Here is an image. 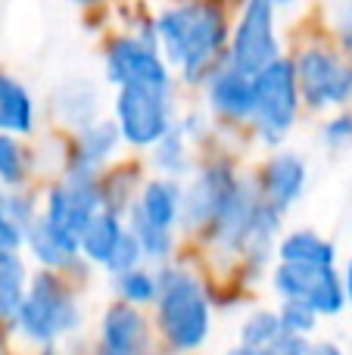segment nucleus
Instances as JSON below:
<instances>
[{"label": "nucleus", "instance_id": "a19ab883", "mask_svg": "<svg viewBox=\"0 0 352 355\" xmlns=\"http://www.w3.org/2000/svg\"><path fill=\"white\" fill-rule=\"evenodd\" d=\"M0 352H3V340H0Z\"/></svg>", "mask_w": 352, "mask_h": 355}, {"label": "nucleus", "instance_id": "f257e3e1", "mask_svg": "<svg viewBox=\"0 0 352 355\" xmlns=\"http://www.w3.org/2000/svg\"><path fill=\"white\" fill-rule=\"evenodd\" d=\"M153 25L159 53L191 85L206 81L212 69L228 60L231 16L225 0H172Z\"/></svg>", "mask_w": 352, "mask_h": 355}, {"label": "nucleus", "instance_id": "a878e982", "mask_svg": "<svg viewBox=\"0 0 352 355\" xmlns=\"http://www.w3.org/2000/svg\"><path fill=\"white\" fill-rule=\"evenodd\" d=\"M153 147H156V166L162 172L168 175L187 172V150H184V131L181 128H168Z\"/></svg>", "mask_w": 352, "mask_h": 355}, {"label": "nucleus", "instance_id": "39448f33", "mask_svg": "<svg viewBox=\"0 0 352 355\" xmlns=\"http://www.w3.org/2000/svg\"><path fill=\"white\" fill-rule=\"evenodd\" d=\"M281 56L278 3L274 0H243L237 22L231 25L228 62L240 72L256 75L262 66Z\"/></svg>", "mask_w": 352, "mask_h": 355}, {"label": "nucleus", "instance_id": "9d476101", "mask_svg": "<svg viewBox=\"0 0 352 355\" xmlns=\"http://www.w3.org/2000/svg\"><path fill=\"white\" fill-rule=\"evenodd\" d=\"M103 69L112 85H172L159 44L134 31L112 37L103 53Z\"/></svg>", "mask_w": 352, "mask_h": 355}, {"label": "nucleus", "instance_id": "473e14b6", "mask_svg": "<svg viewBox=\"0 0 352 355\" xmlns=\"http://www.w3.org/2000/svg\"><path fill=\"white\" fill-rule=\"evenodd\" d=\"M334 22H337V35H340L343 47H349L352 44V0H343V3L337 6Z\"/></svg>", "mask_w": 352, "mask_h": 355}, {"label": "nucleus", "instance_id": "7c9ffc66", "mask_svg": "<svg viewBox=\"0 0 352 355\" xmlns=\"http://www.w3.org/2000/svg\"><path fill=\"white\" fill-rule=\"evenodd\" d=\"M324 144L328 147H346L352 144V112H340V116H334L328 125H324Z\"/></svg>", "mask_w": 352, "mask_h": 355}, {"label": "nucleus", "instance_id": "4468645a", "mask_svg": "<svg viewBox=\"0 0 352 355\" xmlns=\"http://www.w3.org/2000/svg\"><path fill=\"white\" fill-rule=\"evenodd\" d=\"M147 321L131 302L112 306L100 324V352L97 355H143L147 352Z\"/></svg>", "mask_w": 352, "mask_h": 355}, {"label": "nucleus", "instance_id": "c85d7f7f", "mask_svg": "<svg viewBox=\"0 0 352 355\" xmlns=\"http://www.w3.org/2000/svg\"><path fill=\"white\" fill-rule=\"evenodd\" d=\"M278 315H281L284 331H293V334H309V331H315V324H318V312L303 300H284Z\"/></svg>", "mask_w": 352, "mask_h": 355}, {"label": "nucleus", "instance_id": "1a4fd4ad", "mask_svg": "<svg viewBox=\"0 0 352 355\" xmlns=\"http://www.w3.org/2000/svg\"><path fill=\"white\" fill-rule=\"evenodd\" d=\"M274 293L284 300H303L318 315H340L346 306V290L334 265H306V262H278L272 271Z\"/></svg>", "mask_w": 352, "mask_h": 355}, {"label": "nucleus", "instance_id": "4be33fe9", "mask_svg": "<svg viewBox=\"0 0 352 355\" xmlns=\"http://www.w3.org/2000/svg\"><path fill=\"white\" fill-rule=\"evenodd\" d=\"M28 271L16 250H0V318H12L25 296Z\"/></svg>", "mask_w": 352, "mask_h": 355}, {"label": "nucleus", "instance_id": "72a5a7b5", "mask_svg": "<svg viewBox=\"0 0 352 355\" xmlns=\"http://www.w3.org/2000/svg\"><path fill=\"white\" fill-rule=\"evenodd\" d=\"M228 355H278V352H274L272 349V346H262V349H256V346H237V349H231Z\"/></svg>", "mask_w": 352, "mask_h": 355}, {"label": "nucleus", "instance_id": "aec40b11", "mask_svg": "<svg viewBox=\"0 0 352 355\" xmlns=\"http://www.w3.org/2000/svg\"><path fill=\"white\" fill-rule=\"evenodd\" d=\"M22 240H28L35 259L41 265H47V268H66V265H72L75 256H78V250H72L69 243H62V240L47 227V221H44L41 215H35V221L25 227Z\"/></svg>", "mask_w": 352, "mask_h": 355}, {"label": "nucleus", "instance_id": "bb28decb", "mask_svg": "<svg viewBox=\"0 0 352 355\" xmlns=\"http://www.w3.org/2000/svg\"><path fill=\"white\" fill-rule=\"evenodd\" d=\"M25 172H28V162H25V153L19 147L16 137H10L6 131H0V184L6 187H19L25 181Z\"/></svg>", "mask_w": 352, "mask_h": 355}, {"label": "nucleus", "instance_id": "7ed1b4c3", "mask_svg": "<svg viewBox=\"0 0 352 355\" xmlns=\"http://www.w3.org/2000/svg\"><path fill=\"white\" fill-rule=\"evenodd\" d=\"M299 112V87L297 72H293V60L284 53L262 66L253 75V112L249 122L256 125L259 137L265 144H281L290 125L297 122Z\"/></svg>", "mask_w": 352, "mask_h": 355}, {"label": "nucleus", "instance_id": "6ab92c4d", "mask_svg": "<svg viewBox=\"0 0 352 355\" xmlns=\"http://www.w3.org/2000/svg\"><path fill=\"white\" fill-rule=\"evenodd\" d=\"M281 262H306V265H334L337 250L331 240L315 231H293L278 246Z\"/></svg>", "mask_w": 352, "mask_h": 355}, {"label": "nucleus", "instance_id": "20e7f679", "mask_svg": "<svg viewBox=\"0 0 352 355\" xmlns=\"http://www.w3.org/2000/svg\"><path fill=\"white\" fill-rule=\"evenodd\" d=\"M12 318H16L19 331L35 343H53L56 337L81 324V312L75 306L72 293L47 271L35 275L28 293L22 296Z\"/></svg>", "mask_w": 352, "mask_h": 355}, {"label": "nucleus", "instance_id": "f8f14e48", "mask_svg": "<svg viewBox=\"0 0 352 355\" xmlns=\"http://www.w3.org/2000/svg\"><path fill=\"white\" fill-rule=\"evenodd\" d=\"M265 196H259L249 184H234L231 196L225 200V206L218 209V215L212 218V227H215V240L228 250H243L249 240V231L256 225V215H259V206Z\"/></svg>", "mask_w": 352, "mask_h": 355}, {"label": "nucleus", "instance_id": "2eb2a0df", "mask_svg": "<svg viewBox=\"0 0 352 355\" xmlns=\"http://www.w3.org/2000/svg\"><path fill=\"white\" fill-rule=\"evenodd\" d=\"M306 178H309V172H306V162L299 159V156L278 153L265 166V172H262V190H265V200L284 212L287 206H293V202L303 196Z\"/></svg>", "mask_w": 352, "mask_h": 355}, {"label": "nucleus", "instance_id": "58836bf2", "mask_svg": "<svg viewBox=\"0 0 352 355\" xmlns=\"http://www.w3.org/2000/svg\"><path fill=\"white\" fill-rule=\"evenodd\" d=\"M44 355H56V352H53V349H47V352H44Z\"/></svg>", "mask_w": 352, "mask_h": 355}, {"label": "nucleus", "instance_id": "c756f323", "mask_svg": "<svg viewBox=\"0 0 352 355\" xmlns=\"http://www.w3.org/2000/svg\"><path fill=\"white\" fill-rule=\"evenodd\" d=\"M141 259H143V252H141V243H137L134 231L125 227L116 250H112V256H109V262H106V268H109L112 275H122V271H128V268H137Z\"/></svg>", "mask_w": 352, "mask_h": 355}, {"label": "nucleus", "instance_id": "a211bd4d", "mask_svg": "<svg viewBox=\"0 0 352 355\" xmlns=\"http://www.w3.org/2000/svg\"><path fill=\"white\" fill-rule=\"evenodd\" d=\"M181 193H184V190L175 181H150L147 187H143L141 202H137L134 212H141L147 221L172 231L175 221L181 218Z\"/></svg>", "mask_w": 352, "mask_h": 355}, {"label": "nucleus", "instance_id": "0eeeda50", "mask_svg": "<svg viewBox=\"0 0 352 355\" xmlns=\"http://www.w3.org/2000/svg\"><path fill=\"white\" fill-rule=\"evenodd\" d=\"M118 135L134 147H153L172 128V85H118Z\"/></svg>", "mask_w": 352, "mask_h": 355}, {"label": "nucleus", "instance_id": "9b49d317", "mask_svg": "<svg viewBox=\"0 0 352 355\" xmlns=\"http://www.w3.org/2000/svg\"><path fill=\"white\" fill-rule=\"evenodd\" d=\"M234 184L237 178L228 166H206L197 175V181L191 184V190L181 193V218H184V225L187 227L212 225V218L231 196Z\"/></svg>", "mask_w": 352, "mask_h": 355}, {"label": "nucleus", "instance_id": "dca6fc26", "mask_svg": "<svg viewBox=\"0 0 352 355\" xmlns=\"http://www.w3.org/2000/svg\"><path fill=\"white\" fill-rule=\"evenodd\" d=\"M31 128H35V100L28 87L0 69V131L31 135Z\"/></svg>", "mask_w": 352, "mask_h": 355}, {"label": "nucleus", "instance_id": "4c0bfd02", "mask_svg": "<svg viewBox=\"0 0 352 355\" xmlns=\"http://www.w3.org/2000/svg\"><path fill=\"white\" fill-rule=\"evenodd\" d=\"M278 3V10H284V6H293V3H299V0H274Z\"/></svg>", "mask_w": 352, "mask_h": 355}, {"label": "nucleus", "instance_id": "5701e85b", "mask_svg": "<svg viewBox=\"0 0 352 355\" xmlns=\"http://www.w3.org/2000/svg\"><path fill=\"white\" fill-rule=\"evenodd\" d=\"M60 112L69 125H75V128H87V125L94 122V112H97V91H94L91 85H85V81L62 87Z\"/></svg>", "mask_w": 352, "mask_h": 355}, {"label": "nucleus", "instance_id": "393cba45", "mask_svg": "<svg viewBox=\"0 0 352 355\" xmlns=\"http://www.w3.org/2000/svg\"><path fill=\"white\" fill-rule=\"evenodd\" d=\"M281 331H284V324H281V315L278 312H268V309H259V312H253L247 321H243L240 343L262 349V346L272 343V340L278 337Z\"/></svg>", "mask_w": 352, "mask_h": 355}, {"label": "nucleus", "instance_id": "b1692460", "mask_svg": "<svg viewBox=\"0 0 352 355\" xmlns=\"http://www.w3.org/2000/svg\"><path fill=\"white\" fill-rule=\"evenodd\" d=\"M131 231H134L137 243H141V252L150 259H156V262H162V259L172 256L175 250V237L168 227H159L153 225V221H147L141 212H131Z\"/></svg>", "mask_w": 352, "mask_h": 355}, {"label": "nucleus", "instance_id": "6e6552de", "mask_svg": "<svg viewBox=\"0 0 352 355\" xmlns=\"http://www.w3.org/2000/svg\"><path fill=\"white\" fill-rule=\"evenodd\" d=\"M293 72H297L299 97L312 110L343 106L352 100V62L343 60L337 50L318 44L299 50L293 60Z\"/></svg>", "mask_w": 352, "mask_h": 355}, {"label": "nucleus", "instance_id": "2f4dec72", "mask_svg": "<svg viewBox=\"0 0 352 355\" xmlns=\"http://www.w3.org/2000/svg\"><path fill=\"white\" fill-rule=\"evenodd\" d=\"M22 243V227L10 218V209H6V193L0 190V250H16Z\"/></svg>", "mask_w": 352, "mask_h": 355}, {"label": "nucleus", "instance_id": "ea45409f", "mask_svg": "<svg viewBox=\"0 0 352 355\" xmlns=\"http://www.w3.org/2000/svg\"><path fill=\"white\" fill-rule=\"evenodd\" d=\"M346 53H349V56H352V44H349V47H346Z\"/></svg>", "mask_w": 352, "mask_h": 355}, {"label": "nucleus", "instance_id": "423d86ee", "mask_svg": "<svg viewBox=\"0 0 352 355\" xmlns=\"http://www.w3.org/2000/svg\"><path fill=\"white\" fill-rule=\"evenodd\" d=\"M100 206H103V187L97 181V172L94 168L72 166L66 181L50 190L47 209H44L41 218L47 221V227L62 243L78 250L81 231L94 218V212H100Z\"/></svg>", "mask_w": 352, "mask_h": 355}, {"label": "nucleus", "instance_id": "412c9836", "mask_svg": "<svg viewBox=\"0 0 352 355\" xmlns=\"http://www.w3.org/2000/svg\"><path fill=\"white\" fill-rule=\"evenodd\" d=\"M118 125L116 122H91L78 137V156H75L72 166H81V168H94L103 166L106 159L112 156L118 144Z\"/></svg>", "mask_w": 352, "mask_h": 355}, {"label": "nucleus", "instance_id": "f704fd0d", "mask_svg": "<svg viewBox=\"0 0 352 355\" xmlns=\"http://www.w3.org/2000/svg\"><path fill=\"white\" fill-rule=\"evenodd\" d=\"M309 355H343V352L337 349L334 343H318V346H315V349H312Z\"/></svg>", "mask_w": 352, "mask_h": 355}, {"label": "nucleus", "instance_id": "f03ea898", "mask_svg": "<svg viewBox=\"0 0 352 355\" xmlns=\"http://www.w3.org/2000/svg\"><path fill=\"white\" fill-rule=\"evenodd\" d=\"M156 306H159V327L175 349H197L206 343L212 312L197 275L178 265L159 268L156 271Z\"/></svg>", "mask_w": 352, "mask_h": 355}, {"label": "nucleus", "instance_id": "ddd939ff", "mask_svg": "<svg viewBox=\"0 0 352 355\" xmlns=\"http://www.w3.org/2000/svg\"><path fill=\"white\" fill-rule=\"evenodd\" d=\"M206 94H209V106L225 119L247 122L253 112V75L240 72L228 60L212 69V75L206 78Z\"/></svg>", "mask_w": 352, "mask_h": 355}, {"label": "nucleus", "instance_id": "e433bc0d", "mask_svg": "<svg viewBox=\"0 0 352 355\" xmlns=\"http://www.w3.org/2000/svg\"><path fill=\"white\" fill-rule=\"evenodd\" d=\"M75 6H100V3H106V0H72Z\"/></svg>", "mask_w": 352, "mask_h": 355}, {"label": "nucleus", "instance_id": "cd10ccee", "mask_svg": "<svg viewBox=\"0 0 352 355\" xmlns=\"http://www.w3.org/2000/svg\"><path fill=\"white\" fill-rule=\"evenodd\" d=\"M116 290L125 302H153L156 300V275L143 268H128L116 275Z\"/></svg>", "mask_w": 352, "mask_h": 355}, {"label": "nucleus", "instance_id": "c9c22d12", "mask_svg": "<svg viewBox=\"0 0 352 355\" xmlns=\"http://www.w3.org/2000/svg\"><path fill=\"white\" fill-rule=\"evenodd\" d=\"M343 290H346V300L352 302V259H349V268H346V284H343Z\"/></svg>", "mask_w": 352, "mask_h": 355}, {"label": "nucleus", "instance_id": "f3484780", "mask_svg": "<svg viewBox=\"0 0 352 355\" xmlns=\"http://www.w3.org/2000/svg\"><path fill=\"white\" fill-rule=\"evenodd\" d=\"M122 218H118V212H112V209H103V212H94V218L85 225V231H81V240H78V250L85 252L91 262L97 265H106L112 256V250H116L118 237H122Z\"/></svg>", "mask_w": 352, "mask_h": 355}]
</instances>
